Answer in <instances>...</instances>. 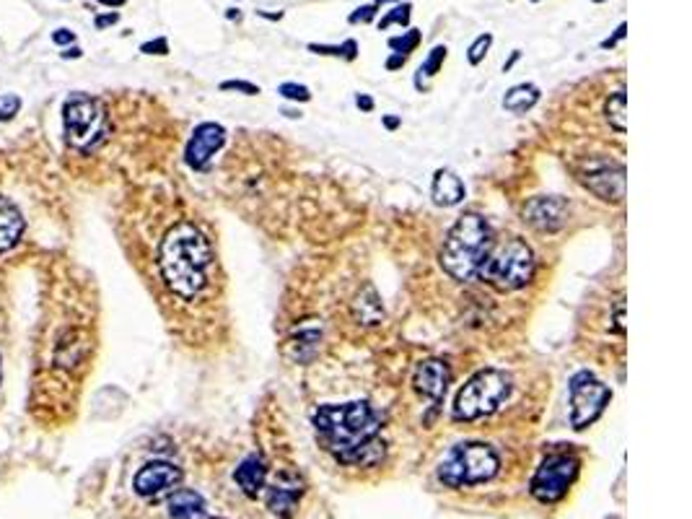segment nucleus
<instances>
[{
	"label": "nucleus",
	"instance_id": "nucleus-1",
	"mask_svg": "<svg viewBox=\"0 0 692 519\" xmlns=\"http://www.w3.org/2000/svg\"><path fill=\"white\" fill-rule=\"evenodd\" d=\"M94 351V332L78 309L55 302L39 319V338L31 364V410L71 405V392L81 382Z\"/></svg>",
	"mask_w": 692,
	"mask_h": 519
},
{
	"label": "nucleus",
	"instance_id": "nucleus-2",
	"mask_svg": "<svg viewBox=\"0 0 692 519\" xmlns=\"http://www.w3.org/2000/svg\"><path fill=\"white\" fill-rule=\"evenodd\" d=\"M311 423L337 463L371 468L384 457V444L379 442L382 421L366 401L322 405L311 414Z\"/></svg>",
	"mask_w": 692,
	"mask_h": 519
},
{
	"label": "nucleus",
	"instance_id": "nucleus-3",
	"mask_svg": "<svg viewBox=\"0 0 692 519\" xmlns=\"http://www.w3.org/2000/svg\"><path fill=\"white\" fill-rule=\"evenodd\" d=\"M216 255L210 239L195 224L179 221L166 229L156 248V268L171 294L192 302L210 286Z\"/></svg>",
	"mask_w": 692,
	"mask_h": 519
},
{
	"label": "nucleus",
	"instance_id": "nucleus-4",
	"mask_svg": "<svg viewBox=\"0 0 692 519\" xmlns=\"http://www.w3.org/2000/svg\"><path fill=\"white\" fill-rule=\"evenodd\" d=\"M494 242V229L485 221V216H480V213H464L446 235L438 263H441L446 276L459 283H467L472 278H477V270L488 257Z\"/></svg>",
	"mask_w": 692,
	"mask_h": 519
},
{
	"label": "nucleus",
	"instance_id": "nucleus-5",
	"mask_svg": "<svg viewBox=\"0 0 692 519\" xmlns=\"http://www.w3.org/2000/svg\"><path fill=\"white\" fill-rule=\"evenodd\" d=\"M63 136L65 143L78 154H91L110 138V115L99 97L71 94L63 102Z\"/></svg>",
	"mask_w": 692,
	"mask_h": 519
},
{
	"label": "nucleus",
	"instance_id": "nucleus-6",
	"mask_svg": "<svg viewBox=\"0 0 692 519\" xmlns=\"http://www.w3.org/2000/svg\"><path fill=\"white\" fill-rule=\"evenodd\" d=\"M477 276L501 291L524 289L535 276V252L518 237L505 239V242H494Z\"/></svg>",
	"mask_w": 692,
	"mask_h": 519
},
{
	"label": "nucleus",
	"instance_id": "nucleus-7",
	"mask_svg": "<svg viewBox=\"0 0 692 519\" xmlns=\"http://www.w3.org/2000/svg\"><path fill=\"white\" fill-rule=\"evenodd\" d=\"M511 395V379L501 369H480L472 375L454 397V421H477L496 414Z\"/></svg>",
	"mask_w": 692,
	"mask_h": 519
},
{
	"label": "nucleus",
	"instance_id": "nucleus-8",
	"mask_svg": "<svg viewBox=\"0 0 692 519\" xmlns=\"http://www.w3.org/2000/svg\"><path fill=\"white\" fill-rule=\"evenodd\" d=\"M501 468V457L490 444L467 442L457 444L449 450L438 465V481L449 489H462V485H477L490 481Z\"/></svg>",
	"mask_w": 692,
	"mask_h": 519
},
{
	"label": "nucleus",
	"instance_id": "nucleus-9",
	"mask_svg": "<svg viewBox=\"0 0 692 519\" xmlns=\"http://www.w3.org/2000/svg\"><path fill=\"white\" fill-rule=\"evenodd\" d=\"M568 395H571V426H574L576 431H584L589 429L591 423H597L612 401V390L602 382V379H597L587 369L576 371V375L571 377Z\"/></svg>",
	"mask_w": 692,
	"mask_h": 519
},
{
	"label": "nucleus",
	"instance_id": "nucleus-10",
	"mask_svg": "<svg viewBox=\"0 0 692 519\" xmlns=\"http://www.w3.org/2000/svg\"><path fill=\"white\" fill-rule=\"evenodd\" d=\"M578 468L576 455H568V452H561V455H548L542 460L540 468H537L535 476H531L529 491L537 502L542 504H555L568 494V489L574 485Z\"/></svg>",
	"mask_w": 692,
	"mask_h": 519
},
{
	"label": "nucleus",
	"instance_id": "nucleus-11",
	"mask_svg": "<svg viewBox=\"0 0 692 519\" xmlns=\"http://www.w3.org/2000/svg\"><path fill=\"white\" fill-rule=\"evenodd\" d=\"M581 185L594 192L599 201L620 205L625 201V164L607 162V159H594L581 169Z\"/></svg>",
	"mask_w": 692,
	"mask_h": 519
},
{
	"label": "nucleus",
	"instance_id": "nucleus-12",
	"mask_svg": "<svg viewBox=\"0 0 692 519\" xmlns=\"http://www.w3.org/2000/svg\"><path fill=\"white\" fill-rule=\"evenodd\" d=\"M182 470L177 468L175 463L169 460H151L145 463L143 468H138L136 476H132V491H136L141 498H162L175 494L182 483Z\"/></svg>",
	"mask_w": 692,
	"mask_h": 519
},
{
	"label": "nucleus",
	"instance_id": "nucleus-13",
	"mask_svg": "<svg viewBox=\"0 0 692 519\" xmlns=\"http://www.w3.org/2000/svg\"><path fill=\"white\" fill-rule=\"evenodd\" d=\"M571 216V203L561 195H540L524 203L522 218L540 235H558Z\"/></svg>",
	"mask_w": 692,
	"mask_h": 519
},
{
	"label": "nucleus",
	"instance_id": "nucleus-14",
	"mask_svg": "<svg viewBox=\"0 0 692 519\" xmlns=\"http://www.w3.org/2000/svg\"><path fill=\"white\" fill-rule=\"evenodd\" d=\"M226 145V128L218 123H200L192 130L188 149H184V164L195 172H205L213 156Z\"/></svg>",
	"mask_w": 692,
	"mask_h": 519
},
{
	"label": "nucleus",
	"instance_id": "nucleus-15",
	"mask_svg": "<svg viewBox=\"0 0 692 519\" xmlns=\"http://www.w3.org/2000/svg\"><path fill=\"white\" fill-rule=\"evenodd\" d=\"M265 489H268L265 491V502H268V509L272 515L281 519H291L296 515L298 502H302L304 496V481L296 472H278V476L272 478V483L265 485Z\"/></svg>",
	"mask_w": 692,
	"mask_h": 519
},
{
	"label": "nucleus",
	"instance_id": "nucleus-16",
	"mask_svg": "<svg viewBox=\"0 0 692 519\" xmlns=\"http://www.w3.org/2000/svg\"><path fill=\"white\" fill-rule=\"evenodd\" d=\"M449 364L441 362V358H428V362L418 364L415 375H412V388H415V392H421L423 397L434 401V405H441L446 390H449Z\"/></svg>",
	"mask_w": 692,
	"mask_h": 519
},
{
	"label": "nucleus",
	"instance_id": "nucleus-17",
	"mask_svg": "<svg viewBox=\"0 0 692 519\" xmlns=\"http://www.w3.org/2000/svg\"><path fill=\"white\" fill-rule=\"evenodd\" d=\"M26 231V218L22 205H18L13 198L3 195L0 192V255L11 252L13 248H18V242L24 239Z\"/></svg>",
	"mask_w": 692,
	"mask_h": 519
},
{
	"label": "nucleus",
	"instance_id": "nucleus-18",
	"mask_svg": "<svg viewBox=\"0 0 692 519\" xmlns=\"http://www.w3.org/2000/svg\"><path fill=\"white\" fill-rule=\"evenodd\" d=\"M234 481L239 489L244 491V496L257 498L262 494V489L268 485V463L259 455H249L239 463V468L234 470Z\"/></svg>",
	"mask_w": 692,
	"mask_h": 519
},
{
	"label": "nucleus",
	"instance_id": "nucleus-19",
	"mask_svg": "<svg viewBox=\"0 0 692 519\" xmlns=\"http://www.w3.org/2000/svg\"><path fill=\"white\" fill-rule=\"evenodd\" d=\"M431 198L438 208H454L467 198L462 177L451 169H438L434 175V185H431Z\"/></svg>",
	"mask_w": 692,
	"mask_h": 519
},
{
	"label": "nucleus",
	"instance_id": "nucleus-20",
	"mask_svg": "<svg viewBox=\"0 0 692 519\" xmlns=\"http://www.w3.org/2000/svg\"><path fill=\"white\" fill-rule=\"evenodd\" d=\"M350 312H353V319H356L358 325H366V328H374V325L384 322L382 296H379V291L371 283H366L363 289L358 291L350 304Z\"/></svg>",
	"mask_w": 692,
	"mask_h": 519
},
{
	"label": "nucleus",
	"instance_id": "nucleus-21",
	"mask_svg": "<svg viewBox=\"0 0 692 519\" xmlns=\"http://www.w3.org/2000/svg\"><path fill=\"white\" fill-rule=\"evenodd\" d=\"M169 519H210L208 504L197 491L177 489L169 494Z\"/></svg>",
	"mask_w": 692,
	"mask_h": 519
},
{
	"label": "nucleus",
	"instance_id": "nucleus-22",
	"mask_svg": "<svg viewBox=\"0 0 692 519\" xmlns=\"http://www.w3.org/2000/svg\"><path fill=\"white\" fill-rule=\"evenodd\" d=\"M319 341H322V325L306 322L302 328H296L294 336H291V349L296 351V362H309V358H315L319 351Z\"/></svg>",
	"mask_w": 692,
	"mask_h": 519
},
{
	"label": "nucleus",
	"instance_id": "nucleus-23",
	"mask_svg": "<svg viewBox=\"0 0 692 519\" xmlns=\"http://www.w3.org/2000/svg\"><path fill=\"white\" fill-rule=\"evenodd\" d=\"M540 97H542L540 86H535V84H516V86H511L509 91H505V97H503V110L511 112V115H524V112H529L531 106L540 102Z\"/></svg>",
	"mask_w": 692,
	"mask_h": 519
},
{
	"label": "nucleus",
	"instance_id": "nucleus-24",
	"mask_svg": "<svg viewBox=\"0 0 692 519\" xmlns=\"http://www.w3.org/2000/svg\"><path fill=\"white\" fill-rule=\"evenodd\" d=\"M604 117H607L612 130L625 136V130H628V91L623 86L604 102Z\"/></svg>",
	"mask_w": 692,
	"mask_h": 519
},
{
	"label": "nucleus",
	"instance_id": "nucleus-25",
	"mask_svg": "<svg viewBox=\"0 0 692 519\" xmlns=\"http://www.w3.org/2000/svg\"><path fill=\"white\" fill-rule=\"evenodd\" d=\"M446 55H449V48H446V45H436V48L428 52V58L423 60V65L415 73V89L418 91L428 89V81L431 78H436V73L441 71Z\"/></svg>",
	"mask_w": 692,
	"mask_h": 519
},
{
	"label": "nucleus",
	"instance_id": "nucleus-26",
	"mask_svg": "<svg viewBox=\"0 0 692 519\" xmlns=\"http://www.w3.org/2000/svg\"><path fill=\"white\" fill-rule=\"evenodd\" d=\"M309 52H315V55H330V58H343L348 60V63H353V60L358 58V42L356 39H345L343 45H309Z\"/></svg>",
	"mask_w": 692,
	"mask_h": 519
},
{
	"label": "nucleus",
	"instance_id": "nucleus-27",
	"mask_svg": "<svg viewBox=\"0 0 692 519\" xmlns=\"http://www.w3.org/2000/svg\"><path fill=\"white\" fill-rule=\"evenodd\" d=\"M423 42V35L418 29H408V31H402V35L399 37H389V48L395 50V52H399V55H405L408 58L410 52H415L418 50V45Z\"/></svg>",
	"mask_w": 692,
	"mask_h": 519
},
{
	"label": "nucleus",
	"instance_id": "nucleus-28",
	"mask_svg": "<svg viewBox=\"0 0 692 519\" xmlns=\"http://www.w3.org/2000/svg\"><path fill=\"white\" fill-rule=\"evenodd\" d=\"M410 16H412V5H410V0H405V3H399L392 11H387V16L379 22V29H389V26H395V24L408 26Z\"/></svg>",
	"mask_w": 692,
	"mask_h": 519
},
{
	"label": "nucleus",
	"instance_id": "nucleus-29",
	"mask_svg": "<svg viewBox=\"0 0 692 519\" xmlns=\"http://www.w3.org/2000/svg\"><path fill=\"white\" fill-rule=\"evenodd\" d=\"M490 48H494V35H488V31H485V35H480V37L475 39V42L470 45V50H467L470 65H480L483 60H485V55H488Z\"/></svg>",
	"mask_w": 692,
	"mask_h": 519
},
{
	"label": "nucleus",
	"instance_id": "nucleus-30",
	"mask_svg": "<svg viewBox=\"0 0 692 519\" xmlns=\"http://www.w3.org/2000/svg\"><path fill=\"white\" fill-rule=\"evenodd\" d=\"M278 94H281L283 99H289V102H302V104H306V102H311V91L306 89L304 84H294V81H285V84H281L278 86Z\"/></svg>",
	"mask_w": 692,
	"mask_h": 519
},
{
	"label": "nucleus",
	"instance_id": "nucleus-31",
	"mask_svg": "<svg viewBox=\"0 0 692 519\" xmlns=\"http://www.w3.org/2000/svg\"><path fill=\"white\" fill-rule=\"evenodd\" d=\"M22 97L18 94H0V123H9L22 112Z\"/></svg>",
	"mask_w": 692,
	"mask_h": 519
},
{
	"label": "nucleus",
	"instance_id": "nucleus-32",
	"mask_svg": "<svg viewBox=\"0 0 692 519\" xmlns=\"http://www.w3.org/2000/svg\"><path fill=\"white\" fill-rule=\"evenodd\" d=\"M376 13H379V5H374V3H369V5H358L356 11L350 13L348 16V22L356 26V24H371L376 18Z\"/></svg>",
	"mask_w": 692,
	"mask_h": 519
},
{
	"label": "nucleus",
	"instance_id": "nucleus-33",
	"mask_svg": "<svg viewBox=\"0 0 692 519\" xmlns=\"http://www.w3.org/2000/svg\"><path fill=\"white\" fill-rule=\"evenodd\" d=\"M221 91H242V94H247V97H257L262 89H259L257 84H249V81H223Z\"/></svg>",
	"mask_w": 692,
	"mask_h": 519
},
{
	"label": "nucleus",
	"instance_id": "nucleus-34",
	"mask_svg": "<svg viewBox=\"0 0 692 519\" xmlns=\"http://www.w3.org/2000/svg\"><path fill=\"white\" fill-rule=\"evenodd\" d=\"M612 325H615V330L620 332V336H625V299L620 296L615 302V307H612Z\"/></svg>",
	"mask_w": 692,
	"mask_h": 519
},
{
	"label": "nucleus",
	"instance_id": "nucleus-35",
	"mask_svg": "<svg viewBox=\"0 0 692 519\" xmlns=\"http://www.w3.org/2000/svg\"><path fill=\"white\" fill-rule=\"evenodd\" d=\"M145 55H169V42L164 37L153 39V42H145L141 48Z\"/></svg>",
	"mask_w": 692,
	"mask_h": 519
},
{
	"label": "nucleus",
	"instance_id": "nucleus-36",
	"mask_svg": "<svg viewBox=\"0 0 692 519\" xmlns=\"http://www.w3.org/2000/svg\"><path fill=\"white\" fill-rule=\"evenodd\" d=\"M625 35H628V24H625V22H623V24H620V26H617V29H615V35H612V37H607V39H604V42H602V50H612V48H615V45H617V42H623V39H625Z\"/></svg>",
	"mask_w": 692,
	"mask_h": 519
},
{
	"label": "nucleus",
	"instance_id": "nucleus-37",
	"mask_svg": "<svg viewBox=\"0 0 692 519\" xmlns=\"http://www.w3.org/2000/svg\"><path fill=\"white\" fill-rule=\"evenodd\" d=\"M52 42H55V45H73V42H76V35H73L71 29H57V31H52Z\"/></svg>",
	"mask_w": 692,
	"mask_h": 519
},
{
	"label": "nucleus",
	"instance_id": "nucleus-38",
	"mask_svg": "<svg viewBox=\"0 0 692 519\" xmlns=\"http://www.w3.org/2000/svg\"><path fill=\"white\" fill-rule=\"evenodd\" d=\"M117 22H119L117 13H104V16L94 18V26H97V29H106V26H112V24H117Z\"/></svg>",
	"mask_w": 692,
	"mask_h": 519
},
{
	"label": "nucleus",
	"instance_id": "nucleus-39",
	"mask_svg": "<svg viewBox=\"0 0 692 519\" xmlns=\"http://www.w3.org/2000/svg\"><path fill=\"white\" fill-rule=\"evenodd\" d=\"M405 63H408V58L399 55V52H392L389 60H387V71H399Z\"/></svg>",
	"mask_w": 692,
	"mask_h": 519
},
{
	"label": "nucleus",
	"instance_id": "nucleus-40",
	"mask_svg": "<svg viewBox=\"0 0 692 519\" xmlns=\"http://www.w3.org/2000/svg\"><path fill=\"white\" fill-rule=\"evenodd\" d=\"M356 104H358V110L374 112V99H371L369 94H358V97H356Z\"/></svg>",
	"mask_w": 692,
	"mask_h": 519
},
{
	"label": "nucleus",
	"instance_id": "nucleus-41",
	"mask_svg": "<svg viewBox=\"0 0 692 519\" xmlns=\"http://www.w3.org/2000/svg\"><path fill=\"white\" fill-rule=\"evenodd\" d=\"M518 58H522V50H514V52H511V58L505 60V63H503V73H509L511 68H514V65L518 63Z\"/></svg>",
	"mask_w": 692,
	"mask_h": 519
},
{
	"label": "nucleus",
	"instance_id": "nucleus-42",
	"mask_svg": "<svg viewBox=\"0 0 692 519\" xmlns=\"http://www.w3.org/2000/svg\"><path fill=\"white\" fill-rule=\"evenodd\" d=\"M382 123H384V128H387V130H397L399 125H402V119L395 117V115H387V117L382 119Z\"/></svg>",
	"mask_w": 692,
	"mask_h": 519
},
{
	"label": "nucleus",
	"instance_id": "nucleus-43",
	"mask_svg": "<svg viewBox=\"0 0 692 519\" xmlns=\"http://www.w3.org/2000/svg\"><path fill=\"white\" fill-rule=\"evenodd\" d=\"M257 16L270 18V22H281V18H283V11H278V13H265V11H257Z\"/></svg>",
	"mask_w": 692,
	"mask_h": 519
},
{
	"label": "nucleus",
	"instance_id": "nucleus-44",
	"mask_svg": "<svg viewBox=\"0 0 692 519\" xmlns=\"http://www.w3.org/2000/svg\"><path fill=\"white\" fill-rule=\"evenodd\" d=\"M99 3L106 5V9H119V5H125L128 0H99Z\"/></svg>",
	"mask_w": 692,
	"mask_h": 519
},
{
	"label": "nucleus",
	"instance_id": "nucleus-45",
	"mask_svg": "<svg viewBox=\"0 0 692 519\" xmlns=\"http://www.w3.org/2000/svg\"><path fill=\"white\" fill-rule=\"evenodd\" d=\"M81 55H84L81 48H68V50L63 52V58H65V60H71V58H81Z\"/></svg>",
	"mask_w": 692,
	"mask_h": 519
},
{
	"label": "nucleus",
	"instance_id": "nucleus-46",
	"mask_svg": "<svg viewBox=\"0 0 692 519\" xmlns=\"http://www.w3.org/2000/svg\"><path fill=\"white\" fill-rule=\"evenodd\" d=\"M226 16H229L231 22H242V11H239V9H229V13H226Z\"/></svg>",
	"mask_w": 692,
	"mask_h": 519
},
{
	"label": "nucleus",
	"instance_id": "nucleus-47",
	"mask_svg": "<svg viewBox=\"0 0 692 519\" xmlns=\"http://www.w3.org/2000/svg\"><path fill=\"white\" fill-rule=\"evenodd\" d=\"M384 3H402V0H374V5H384Z\"/></svg>",
	"mask_w": 692,
	"mask_h": 519
},
{
	"label": "nucleus",
	"instance_id": "nucleus-48",
	"mask_svg": "<svg viewBox=\"0 0 692 519\" xmlns=\"http://www.w3.org/2000/svg\"><path fill=\"white\" fill-rule=\"evenodd\" d=\"M0 379H3V362H0Z\"/></svg>",
	"mask_w": 692,
	"mask_h": 519
},
{
	"label": "nucleus",
	"instance_id": "nucleus-49",
	"mask_svg": "<svg viewBox=\"0 0 692 519\" xmlns=\"http://www.w3.org/2000/svg\"><path fill=\"white\" fill-rule=\"evenodd\" d=\"M594 3H604V0H594Z\"/></svg>",
	"mask_w": 692,
	"mask_h": 519
},
{
	"label": "nucleus",
	"instance_id": "nucleus-50",
	"mask_svg": "<svg viewBox=\"0 0 692 519\" xmlns=\"http://www.w3.org/2000/svg\"><path fill=\"white\" fill-rule=\"evenodd\" d=\"M531 3H537V0H531Z\"/></svg>",
	"mask_w": 692,
	"mask_h": 519
}]
</instances>
